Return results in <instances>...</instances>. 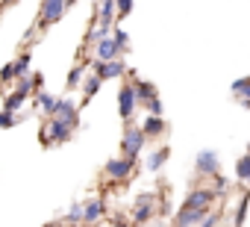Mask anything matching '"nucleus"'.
<instances>
[{"label": "nucleus", "instance_id": "1", "mask_svg": "<svg viewBox=\"0 0 250 227\" xmlns=\"http://www.w3.org/2000/svg\"><path fill=\"white\" fill-rule=\"evenodd\" d=\"M145 145H147V136H145V130L142 127H127L124 130V139H121V154L127 157V159H139V154L145 151Z\"/></svg>", "mask_w": 250, "mask_h": 227}, {"label": "nucleus", "instance_id": "2", "mask_svg": "<svg viewBox=\"0 0 250 227\" xmlns=\"http://www.w3.org/2000/svg\"><path fill=\"white\" fill-rule=\"evenodd\" d=\"M71 0H42V9H39V27H50L59 24V18L68 12Z\"/></svg>", "mask_w": 250, "mask_h": 227}, {"label": "nucleus", "instance_id": "3", "mask_svg": "<svg viewBox=\"0 0 250 227\" xmlns=\"http://www.w3.org/2000/svg\"><path fill=\"white\" fill-rule=\"evenodd\" d=\"M139 103H142V100H139V94H136V86H133V83H124L121 91H118V115H121L124 121H130Z\"/></svg>", "mask_w": 250, "mask_h": 227}, {"label": "nucleus", "instance_id": "4", "mask_svg": "<svg viewBox=\"0 0 250 227\" xmlns=\"http://www.w3.org/2000/svg\"><path fill=\"white\" fill-rule=\"evenodd\" d=\"M150 218H156V195L142 192L136 198V209H133V224H147Z\"/></svg>", "mask_w": 250, "mask_h": 227}, {"label": "nucleus", "instance_id": "5", "mask_svg": "<svg viewBox=\"0 0 250 227\" xmlns=\"http://www.w3.org/2000/svg\"><path fill=\"white\" fill-rule=\"evenodd\" d=\"M194 168H197L200 177H215L221 171V159H218L215 151H200L197 159H194Z\"/></svg>", "mask_w": 250, "mask_h": 227}, {"label": "nucleus", "instance_id": "6", "mask_svg": "<svg viewBox=\"0 0 250 227\" xmlns=\"http://www.w3.org/2000/svg\"><path fill=\"white\" fill-rule=\"evenodd\" d=\"M133 159H127V157H118V159H109L106 162V177L109 180H130L133 177Z\"/></svg>", "mask_w": 250, "mask_h": 227}, {"label": "nucleus", "instance_id": "7", "mask_svg": "<svg viewBox=\"0 0 250 227\" xmlns=\"http://www.w3.org/2000/svg\"><path fill=\"white\" fill-rule=\"evenodd\" d=\"M218 201V195L212 192V189H191L188 192V198L183 201V206H191V209H206L209 212V206Z\"/></svg>", "mask_w": 250, "mask_h": 227}, {"label": "nucleus", "instance_id": "8", "mask_svg": "<svg viewBox=\"0 0 250 227\" xmlns=\"http://www.w3.org/2000/svg\"><path fill=\"white\" fill-rule=\"evenodd\" d=\"M91 65H94V74L103 77V80H115V77H124V74H127V65H124L121 56L112 59V62H97V59H91Z\"/></svg>", "mask_w": 250, "mask_h": 227}, {"label": "nucleus", "instance_id": "9", "mask_svg": "<svg viewBox=\"0 0 250 227\" xmlns=\"http://www.w3.org/2000/svg\"><path fill=\"white\" fill-rule=\"evenodd\" d=\"M94 15H97V24L100 27L112 30L115 27V18H118V3H115V0H97Z\"/></svg>", "mask_w": 250, "mask_h": 227}, {"label": "nucleus", "instance_id": "10", "mask_svg": "<svg viewBox=\"0 0 250 227\" xmlns=\"http://www.w3.org/2000/svg\"><path fill=\"white\" fill-rule=\"evenodd\" d=\"M53 115H56V118H62V121H68L74 130L80 127V109H77V103H74L71 97H62V100H59V106H56Z\"/></svg>", "mask_w": 250, "mask_h": 227}, {"label": "nucleus", "instance_id": "11", "mask_svg": "<svg viewBox=\"0 0 250 227\" xmlns=\"http://www.w3.org/2000/svg\"><path fill=\"white\" fill-rule=\"evenodd\" d=\"M91 53H94V59L97 62H112V59H118L121 56V50H118V45H115V39L109 36V39H103V42H97L94 47H91Z\"/></svg>", "mask_w": 250, "mask_h": 227}, {"label": "nucleus", "instance_id": "12", "mask_svg": "<svg viewBox=\"0 0 250 227\" xmlns=\"http://www.w3.org/2000/svg\"><path fill=\"white\" fill-rule=\"evenodd\" d=\"M206 209H191V206H180L177 209V218H174V227H197L203 221Z\"/></svg>", "mask_w": 250, "mask_h": 227}, {"label": "nucleus", "instance_id": "13", "mask_svg": "<svg viewBox=\"0 0 250 227\" xmlns=\"http://www.w3.org/2000/svg\"><path fill=\"white\" fill-rule=\"evenodd\" d=\"M47 127H50V139H53V142H68V139L74 136V127H71L68 121H62V118H56V115H50V121H47Z\"/></svg>", "mask_w": 250, "mask_h": 227}, {"label": "nucleus", "instance_id": "14", "mask_svg": "<svg viewBox=\"0 0 250 227\" xmlns=\"http://www.w3.org/2000/svg\"><path fill=\"white\" fill-rule=\"evenodd\" d=\"M103 212H106V204H103L100 198H91V201L83 204V221H85V224H97V221L103 218Z\"/></svg>", "mask_w": 250, "mask_h": 227}, {"label": "nucleus", "instance_id": "15", "mask_svg": "<svg viewBox=\"0 0 250 227\" xmlns=\"http://www.w3.org/2000/svg\"><path fill=\"white\" fill-rule=\"evenodd\" d=\"M142 130H145L147 139H156V136H165V133H168V124H165L162 115H147L145 124H142Z\"/></svg>", "mask_w": 250, "mask_h": 227}, {"label": "nucleus", "instance_id": "16", "mask_svg": "<svg viewBox=\"0 0 250 227\" xmlns=\"http://www.w3.org/2000/svg\"><path fill=\"white\" fill-rule=\"evenodd\" d=\"M168 157H171V148H168V145H162V148H153V151L147 154V159H145L147 171H159V168L168 162Z\"/></svg>", "mask_w": 250, "mask_h": 227}, {"label": "nucleus", "instance_id": "17", "mask_svg": "<svg viewBox=\"0 0 250 227\" xmlns=\"http://www.w3.org/2000/svg\"><path fill=\"white\" fill-rule=\"evenodd\" d=\"M100 86H103V77H97V74L91 71V74L83 80V103H85V100H91V97L100 91Z\"/></svg>", "mask_w": 250, "mask_h": 227}, {"label": "nucleus", "instance_id": "18", "mask_svg": "<svg viewBox=\"0 0 250 227\" xmlns=\"http://www.w3.org/2000/svg\"><path fill=\"white\" fill-rule=\"evenodd\" d=\"M130 83L136 86V94H139V100H142V103H147L150 97H156V86H153V83L136 80V74H130Z\"/></svg>", "mask_w": 250, "mask_h": 227}, {"label": "nucleus", "instance_id": "19", "mask_svg": "<svg viewBox=\"0 0 250 227\" xmlns=\"http://www.w3.org/2000/svg\"><path fill=\"white\" fill-rule=\"evenodd\" d=\"M30 97V91H21V89H12L6 97H3V109H9V112H18L21 106H24V100Z\"/></svg>", "mask_w": 250, "mask_h": 227}, {"label": "nucleus", "instance_id": "20", "mask_svg": "<svg viewBox=\"0 0 250 227\" xmlns=\"http://www.w3.org/2000/svg\"><path fill=\"white\" fill-rule=\"evenodd\" d=\"M36 106L44 112V115H53L56 106H59V100H56L53 94H47V91H36Z\"/></svg>", "mask_w": 250, "mask_h": 227}, {"label": "nucleus", "instance_id": "21", "mask_svg": "<svg viewBox=\"0 0 250 227\" xmlns=\"http://www.w3.org/2000/svg\"><path fill=\"white\" fill-rule=\"evenodd\" d=\"M232 94L244 103V106H250V77H241V80H235L232 83Z\"/></svg>", "mask_w": 250, "mask_h": 227}, {"label": "nucleus", "instance_id": "22", "mask_svg": "<svg viewBox=\"0 0 250 227\" xmlns=\"http://www.w3.org/2000/svg\"><path fill=\"white\" fill-rule=\"evenodd\" d=\"M112 39H115V45H118L121 53H130V36H127L124 27H112Z\"/></svg>", "mask_w": 250, "mask_h": 227}, {"label": "nucleus", "instance_id": "23", "mask_svg": "<svg viewBox=\"0 0 250 227\" xmlns=\"http://www.w3.org/2000/svg\"><path fill=\"white\" fill-rule=\"evenodd\" d=\"M235 177L241 183H250V154H244L238 162H235Z\"/></svg>", "mask_w": 250, "mask_h": 227}, {"label": "nucleus", "instance_id": "24", "mask_svg": "<svg viewBox=\"0 0 250 227\" xmlns=\"http://www.w3.org/2000/svg\"><path fill=\"white\" fill-rule=\"evenodd\" d=\"M83 80H85V65H74V68H71V74H68V89L83 86Z\"/></svg>", "mask_w": 250, "mask_h": 227}, {"label": "nucleus", "instance_id": "25", "mask_svg": "<svg viewBox=\"0 0 250 227\" xmlns=\"http://www.w3.org/2000/svg\"><path fill=\"white\" fill-rule=\"evenodd\" d=\"M18 121H21V115H18V112H9V109H0V127H3V130L15 127Z\"/></svg>", "mask_w": 250, "mask_h": 227}, {"label": "nucleus", "instance_id": "26", "mask_svg": "<svg viewBox=\"0 0 250 227\" xmlns=\"http://www.w3.org/2000/svg\"><path fill=\"white\" fill-rule=\"evenodd\" d=\"M209 180H212V192H215L218 198H221V195H227V189H229V180H227L221 171H218L215 177H209Z\"/></svg>", "mask_w": 250, "mask_h": 227}, {"label": "nucleus", "instance_id": "27", "mask_svg": "<svg viewBox=\"0 0 250 227\" xmlns=\"http://www.w3.org/2000/svg\"><path fill=\"white\" fill-rule=\"evenodd\" d=\"M15 80H18V65L6 62L3 68H0V83H15Z\"/></svg>", "mask_w": 250, "mask_h": 227}, {"label": "nucleus", "instance_id": "28", "mask_svg": "<svg viewBox=\"0 0 250 227\" xmlns=\"http://www.w3.org/2000/svg\"><path fill=\"white\" fill-rule=\"evenodd\" d=\"M247 204H250V195H244V198L238 201V209H235V218H232V224H235V227H241V224H244V215H247Z\"/></svg>", "mask_w": 250, "mask_h": 227}, {"label": "nucleus", "instance_id": "29", "mask_svg": "<svg viewBox=\"0 0 250 227\" xmlns=\"http://www.w3.org/2000/svg\"><path fill=\"white\" fill-rule=\"evenodd\" d=\"M65 218H68V221H71V224H80V221H83V204H80V201H74V204H71V209H68V215H65Z\"/></svg>", "mask_w": 250, "mask_h": 227}, {"label": "nucleus", "instance_id": "30", "mask_svg": "<svg viewBox=\"0 0 250 227\" xmlns=\"http://www.w3.org/2000/svg\"><path fill=\"white\" fill-rule=\"evenodd\" d=\"M15 65H18V77H27L30 74V53H21L15 59Z\"/></svg>", "mask_w": 250, "mask_h": 227}, {"label": "nucleus", "instance_id": "31", "mask_svg": "<svg viewBox=\"0 0 250 227\" xmlns=\"http://www.w3.org/2000/svg\"><path fill=\"white\" fill-rule=\"evenodd\" d=\"M118 3V18H127L133 12V0H115Z\"/></svg>", "mask_w": 250, "mask_h": 227}, {"label": "nucleus", "instance_id": "32", "mask_svg": "<svg viewBox=\"0 0 250 227\" xmlns=\"http://www.w3.org/2000/svg\"><path fill=\"white\" fill-rule=\"evenodd\" d=\"M218 224H221V215H218V212H206L197 227H218Z\"/></svg>", "mask_w": 250, "mask_h": 227}, {"label": "nucleus", "instance_id": "33", "mask_svg": "<svg viewBox=\"0 0 250 227\" xmlns=\"http://www.w3.org/2000/svg\"><path fill=\"white\" fill-rule=\"evenodd\" d=\"M145 106H147V112H150V115H162V100H159V97H150Z\"/></svg>", "mask_w": 250, "mask_h": 227}, {"label": "nucleus", "instance_id": "34", "mask_svg": "<svg viewBox=\"0 0 250 227\" xmlns=\"http://www.w3.org/2000/svg\"><path fill=\"white\" fill-rule=\"evenodd\" d=\"M42 86H44V77L36 71V74H33V89H36V91H42Z\"/></svg>", "mask_w": 250, "mask_h": 227}, {"label": "nucleus", "instance_id": "35", "mask_svg": "<svg viewBox=\"0 0 250 227\" xmlns=\"http://www.w3.org/2000/svg\"><path fill=\"white\" fill-rule=\"evenodd\" d=\"M115 227H130V224L127 221H115Z\"/></svg>", "mask_w": 250, "mask_h": 227}, {"label": "nucleus", "instance_id": "36", "mask_svg": "<svg viewBox=\"0 0 250 227\" xmlns=\"http://www.w3.org/2000/svg\"><path fill=\"white\" fill-rule=\"evenodd\" d=\"M47 227H59V221H50V224H47Z\"/></svg>", "mask_w": 250, "mask_h": 227}, {"label": "nucleus", "instance_id": "37", "mask_svg": "<svg viewBox=\"0 0 250 227\" xmlns=\"http://www.w3.org/2000/svg\"><path fill=\"white\" fill-rule=\"evenodd\" d=\"M153 227H162V224H153Z\"/></svg>", "mask_w": 250, "mask_h": 227}, {"label": "nucleus", "instance_id": "38", "mask_svg": "<svg viewBox=\"0 0 250 227\" xmlns=\"http://www.w3.org/2000/svg\"><path fill=\"white\" fill-rule=\"evenodd\" d=\"M247 154H250V145H247Z\"/></svg>", "mask_w": 250, "mask_h": 227}]
</instances>
